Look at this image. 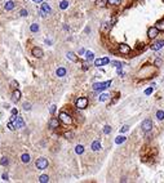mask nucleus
Instances as JSON below:
<instances>
[{"instance_id":"c85d7f7f","label":"nucleus","mask_w":164,"mask_h":183,"mask_svg":"<svg viewBox=\"0 0 164 183\" xmlns=\"http://www.w3.org/2000/svg\"><path fill=\"white\" fill-rule=\"evenodd\" d=\"M109 97H110L109 94H101V95H100V101H101V102H105V101L109 99Z\"/></svg>"},{"instance_id":"b1692460","label":"nucleus","mask_w":164,"mask_h":183,"mask_svg":"<svg viewBox=\"0 0 164 183\" xmlns=\"http://www.w3.org/2000/svg\"><path fill=\"white\" fill-rule=\"evenodd\" d=\"M67 6H69V1H67V0H62V1L59 3V8H61V9H66Z\"/></svg>"},{"instance_id":"f8f14e48","label":"nucleus","mask_w":164,"mask_h":183,"mask_svg":"<svg viewBox=\"0 0 164 183\" xmlns=\"http://www.w3.org/2000/svg\"><path fill=\"white\" fill-rule=\"evenodd\" d=\"M163 47H164V40H160V41L154 43V44L151 45V49H153V50H159V49H162Z\"/></svg>"},{"instance_id":"7ed1b4c3","label":"nucleus","mask_w":164,"mask_h":183,"mask_svg":"<svg viewBox=\"0 0 164 183\" xmlns=\"http://www.w3.org/2000/svg\"><path fill=\"white\" fill-rule=\"evenodd\" d=\"M59 120H61L63 124H66V125L72 124V119H71V116L67 115L66 112H61V113H59Z\"/></svg>"},{"instance_id":"49530a36","label":"nucleus","mask_w":164,"mask_h":183,"mask_svg":"<svg viewBox=\"0 0 164 183\" xmlns=\"http://www.w3.org/2000/svg\"><path fill=\"white\" fill-rule=\"evenodd\" d=\"M44 0H36V3H43Z\"/></svg>"},{"instance_id":"20e7f679","label":"nucleus","mask_w":164,"mask_h":183,"mask_svg":"<svg viewBox=\"0 0 164 183\" xmlns=\"http://www.w3.org/2000/svg\"><path fill=\"white\" fill-rule=\"evenodd\" d=\"M87 106H88V99L85 97H81V98H78L76 99V107L79 110H84Z\"/></svg>"},{"instance_id":"79ce46f5","label":"nucleus","mask_w":164,"mask_h":183,"mask_svg":"<svg viewBox=\"0 0 164 183\" xmlns=\"http://www.w3.org/2000/svg\"><path fill=\"white\" fill-rule=\"evenodd\" d=\"M49 111H50V113H54V111H56V106H54V104H53V106H50V110H49Z\"/></svg>"},{"instance_id":"cd10ccee","label":"nucleus","mask_w":164,"mask_h":183,"mask_svg":"<svg viewBox=\"0 0 164 183\" xmlns=\"http://www.w3.org/2000/svg\"><path fill=\"white\" fill-rule=\"evenodd\" d=\"M39 181H40L41 183H47V182H49V177H48V175H40Z\"/></svg>"},{"instance_id":"412c9836","label":"nucleus","mask_w":164,"mask_h":183,"mask_svg":"<svg viewBox=\"0 0 164 183\" xmlns=\"http://www.w3.org/2000/svg\"><path fill=\"white\" fill-rule=\"evenodd\" d=\"M125 137H123V135H119V137H116V138H115V143L116 144H122L123 142H125Z\"/></svg>"},{"instance_id":"4468645a","label":"nucleus","mask_w":164,"mask_h":183,"mask_svg":"<svg viewBox=\"0 0 164 183\" xmlns=\"http://www.w3.org/2000/svg\"><path fill=\"white\" fill-rule=\"evenodd\" d=\"M56 74H57L58 78H63V76L66 75V68H65V67H59V68H57Z\"/></svg>"},{"instance_id":"f257e3e1","label":"nucleus","mask_w":164,"mask_h":183,"mask_svg":"<svg viewBox=\"0 0 164 183\" xmlns=\"http://www.w3.org/2000/svg\"><path fill=\"white\" fill-rule=\"evenodd\" d=\"M35 165H36V168H38L39 170H44V169H47V166H48V160L44 159V157H40V159L36 160Z\"/></svg>"},{"instance_id":"1a4fd4ad","label":"nucleus","mask_w":164,"mask_h":183,"mask_svg":"<svg viewBox=\"0 0 164 183\" xmlns=\"http://www.w3.org/2000/svg\"><path fill=\"white\" fill-rule=\"evenodd\" d=\"M110 62V59L106 57V58H98V59H94V66H103V65H107Z\"/></svg>"},{"instance_id":"a211bd4d","label":"nucleus","mask_w":164,"mask_h":183,"mask_svg":"<svg viewBox=\"0 0 164 183\" xmlns=\"http://www.w3.org/2000/svg\"><path fill=\"white\" fill-rule=\"evenodd\" d=\"M156 28L159 30V31H164V19H160L156 22Z\"/></svg>"},{"instance_id":"ddd939ff","label":"nucleus","mask_w":164,"mask_h":183,"mask_svg":"<svg viewBox=\"0 0 164 183\" xmlns=\"http://www.w3.org/2000/svg\"><path fill=\"white\" fill-rule=\"evenodd\" d=\"M19 99H21V92L18 89H16L13 92V94H12V101L13 102H18Z\"/></svg>"},{"instance_id":"9b49d317","label":"nucleus","mask_w":164,"mask_h":183,"mask_svg":"<svg viewBox=\"0 0 164 183\" xmlns=\"http://www.w3.org/2000/svg\"><path fill=\"white\" fill-rule=\"evenodd\" d=\"M59 121H61V120H58V119H56V117L50 119V120H49V128H52V129H56V128H58V125H59Z\"/></svg>"},{"instance_id":"2f4dec72","label":"nucleus","mask_w":164,"mask_h":183,"mask_svg":"<svg viewBox=\"0 0 164 183\" xmlns=\"http://www.w3.org/2000/svg\"><path fill=\"white\" fill-rule=\"evenodd\" d=\"M109 4H111V5H119V4H120V0H109Z\"/></svg>"},{"instance_id":"473e14b6","label":"nucleus","mask_w":164,"mask_h":183,"mask_svg":"<svg viewBox=\"0 0 164 183\" xmlns=\"http://www.w3.org/2000/svg\"><path fill=\"white\" fill-rule=\"evenodd\" d=\"M23 110L25 111H30V110H31V104H30V103H23Z\"/></svg>"},{"instance_id":"0eeeda50","label":"nucleus","mask_w":164,"mask_h":183,"mask_svg":"<svg viewBox=\"0 0 164 183\" xmlns=\"http://www.w3.org/2000/svg\"><path fill=\"white\" fill-rule=\"evenodd\" d=\"M119 52L122 53V54H129L131 53V48H129V45H127V44H119Z\"/></svg>"},{"instance_id":"4be33fe9","label":"nucleus","mask_w":164,"mask_h":183,"mask_svg":"<svg viewBox=\"0 0 164 183\" xmlns=\"http://www.w3.org/2000/svg\"><path fill=\"white\" fill-rule=\"evenodd\" d=\"M75 152H76L78 155H81V154L84 152V147L81 146V144H78V146L75 147Z\"/></svg>"},{"instance_id":"f03ea898","label":"nucleus","mask_w":164,"mask_h":183,"mask_svg":"<svg viewBox=\"0 0 164 183\" xmlns=\"http://www.w3.org/2000/svg\"><path fill=\"white\" fill-rule=\"evenodd\" d=\"M110 85H111V80H109L106 83H96V84H93V89L98 92V90H103V89L109 88Z\"/></svg>"},{"instance_id":"c9c22d12","label":"nucleus","mask_w":164,"mask_h":183,"mask_svg":"<svg viewBox=\"0 0 164 183\" xmlns=\"http://www.w3.org/2000/svg\"><path fill=\"white\" fill-rule=\"evenodd\" d=\"M72 135H74V134H72L71 132H66V133L63 134V137H65V138H69V139H70V138H72Z\"/></svg>"},{"instance_id":"a19ab883","label":"nucleus","mask_w":164,"mask_h":183,"mask_svg":"<svg viewBox=\"0 0 164 183\" xmlns=\"http://www.w3.org/2000/svg\"><path fill=\"white\" fill-rule=\"evenodd\" d=\"M151 93H153V89H151V88H149V89L145 90V94H146V95H150Z\"/></svg>"},{"instance_id":"ea45409f","label":"nucleus","mask_w":164,"mask_h":183,"mask_svg":"<svg viewBox=\"0 0 164 183\" xmlns=\"http://www.w3.org/2000/svg\"><path fill=\"white\" fill-rule=\"evenodd\" d=\"M128 129H129V126H128V125H124V126L120 129V132H122V133H125V132H128Z\"/></svg>"},{"instance_id":"39448f33","label":"nucleus","mask_w":164,"mask_h":183,"mask_svg":"<svg viewBox=\"0 0 164 183\" xmlns=\"http://www.w3.org/2000/svg\"><path fill=\"white\" fill-rule=\"evenodd\" d=\"M141 128H142V130H144L145 133H146V132H150L151 128H153V121H151L150 119L144 120V123H142V125H141Z\"/></svg>"},{"instance_id":"5701e85b","label":"nucleus","mask_w":164,"mask_h":183,"mask_svg":"<svg viewBox=\"0 0 164 183\" xmlns=\"http://www.w3.org/2000/svg\"><path fill=\"white\" fill-rule=\"evenodd\" d=\"M0 164H1L3 166H6V165H8L9 164V159L8 157H1V159H0Z\"/></svg>"},{"instance_id":"aec40b11","label":"nucleus","mask_w":164,"mask_h":183,"mask_svg":"<svg viewBox=\"0 0 164 183\" xmlns=\"http://www.w3.org/2000/svg\"><path fill=\"white\" fill-rule=\"evenodd\" d=\"M21 161L25 163V164L30 163V155H28V154H23V155L21 156Z\"/></svg>"},{"instance_id":"de8ad7c7","label":"nucleus","mask_w":164,"mask_h":183,"mask_svg":"<svg viewBox=\"0 0 164 183\" xmlns=\"http://www.w3.org/2000/svg\"><path fill=\"white\" fill-rule=\"evenodd\" d=\"M34 1H36V0H34Z\"/></svg>"},{"instance_id":"c756f323","label":"nucleus","mask_w":164,"mask_h":183,"mask_svg":"<svg viewBox=\"0 0 164 183\" xmlns=\"http://www.w3.org/2000/svg\"><path fill=\"white\" fill-rule=\"evenodd\" d=\"M156 117H158L159 120H163L164 119V111H158L156 112Z\"/></svg>"},{"instance_id":"58836bf2","label":"nucleus","mask_w":164,"mask_h":183,"mask_svg":"<svg viewBox=\"0 0 164 183\" xmlns=\"http://www.w3.org/2000/svg\"><path fill=\"white\" fill-rule=\"evenodd\" d=\"M19 14H21V16H22V17H26V16H27V14H28V12H27L26 9H22V10L19 12Z\"/></svg>"},{"instance_id":"bb28decb","label":"nucleus","mask_w":164,"mask_h":183,"mask_svg":"<svg viewBox=\"0 0 164 183\" xmlns=\"http://www.w3.org/2000/svg\"><path fill=\"white\" fill-rule=\"evenodd\" d=\"M96 1H97V5L98 6H105L109 3V0H96Z\"/></svg>"},{"instance_id":"a18cd8bd","label":"nucleus","mask_w":164,"mask_h":183,"mask_svg":"<svg viewBox=\"0 0 164 183\" xmlns=\"http://www.w3.org/2000/svg\"><path fill=\"white\" fill-rule=\"evenodd\" d=\"M83 70H88V65L87 63H83Z\"/></svg>"},{"instance_id":"e433bc0d","label":"nucleus","mask_w":164,"mask_h":183,"mask_svg":"<svg viewBox=\"0 0 164 183\" xmlns=\"http://www.w3.org/2000/svg\"><path fill=\"white\" fill-rule=\"evenodd\" d=\"M8 128H9V130H14V129H16V126H14V124L12 123V121L8 123Z\"/></svg>"},{"instance_id":"4c0bfd02","label":"nucleus","mask_w":164,"mask_h":183,"mask_svg":"<svg viewBox=\"0 0 164 183\" xmlns=\"http://www.w3.org/2000/svg\"><path fill=\"white\" fill-rule=\"evenodd\" d=\"M113 65H114L116 68H122V66H123L120 62H116V61H114V62H113Z\"/></svg>"},{"instance_id":"2eb2a0df","label":"nucleus","mask_w":164,"mask_h":183,"mask_svg":"<svg viewBox=\"0 0 164 183\" xmlns=\"http://www.w3.org/2000/svg\"><path fill=\"white\" fill-rule=\"evenodd\" d=\"M92 150H93V151H100V150H101V143H100V141H94V142L92 143Z\"/></svg>"},{"instance_id":"f704fd0d","label":"nucleus","mask_w":164,"mask_h":183,"mask_svg":"<svg viewBox=\"0 0 164 183\" xmlns=\"http://www.w3.org/2000/svg\"><path fill=\"white\" fill-rule=\"evenodd\" d=\"M10 85H12V88H14V89H18V83H17L16 80H12V81H10Z\"/></svg>"},{"instance_id":"dca6fc26","label":"nucleus","mask_w":164,"mask_h":183,"mask_svg":"<svg viewBox=\"0 0 164 183\" xmlns=\"http://www.w3.org/2000/svg\"><path fill=\"white\" fill-rule=\"evenodd\" d=\"M41 9H43V10H44V12H45V13H47V14H48V13H50V12H52V8H50V6H49V5H48V4H47V3H44V1H43V3H41Z\"/></svg>"},{"instance_id":"37998d69","label":"nucleus","mask_w":164,"mask_h":183,"mask_svg":"<svg viewBox=\"0 0 164 183\" xmlns=\"http://www.w3.org/2000/svg\"><path fill=\"white\" fill-rule=\"evenodd\" d=\"M1 177H3V179H4V181H8V174H5V173H4V174L1 175Z\"/></svg>"},{"instance_id":"6ab92c4d","label":"nucleus","mask_w":164,"mask_h":183,"mask_svg":"<svg viewBox=\"0 0 164 183\" xmlns=\"http://www.w3.org/2000/svg\"><path fill=\"white\" fill-rule=\"evenodd\" d=\"M4 8H5V10H12L14 8V3L13 1H6L5 5H4Z\"/></svg>"},{"instance_id":"f3484780","label":"nucleus","mask_w":164,"mask_h":183,"mask_svg":"<svg viewBox=\"0 0 164 183\" xmlns=\"http://www.w3.org/2000/svg\"><path fill=\"white\" fill-rule=\"evenodd\" d=\"M66 57H67L70 61H72V62H76L78 61V57L75 56V53H72V52H69L67 54H66Z\"/></svg>"},{"instance_id":"393cba45","label":"nucleus","mask_w":164,"mask_h":183,"mask_svg":"<svg viewBox=\"0 0 164 183\" xmlns=\"http://www.w3.org/2000/svg\"><path fill=\"white\" fill-rule=\"evenodd\" d=\"M85 58L88 59V61H93V58H94V54H93V53L92 52H85Z\"/></svg>"},{"instance_id":"72a5a7b5","label":"nucleus","mask_w":164,"mask_h":183,"mask_svg":"<svg viewBox=\"0 0 164 183\" xmlns=\"http://www.w3.org/2000/svg\"><path fill=\"white\" fill-rule=\"evenodd\" d=\"M162 63H163V61H162L160 58H156V59H155V66H156V67H160Z\"/></svg>"},{"instance_id":"7c9ffc66","label":"nucleus","mask_w":164,"mask_h":183,"mask_svg":"<svg viewBox=\"0 0 164 183\" xmlns=\"http://www.w3.org/2000/svg\"><path fill=\"white\" fill-rule=\"evenodd\" d=\"M103 133H105V134H110L111 133V126L110 125H106L105 128H103Z\"/></svg>"},{"instance_id":"9d476101","label":"nucleus","mask_w":164,"mask_h":183,"mask_svg":"<svg viewBox=\"0 0 164 183\" xmlns=\"http://www.w3.org/2000/svg\"><path fill=\"white\" fill-rule=\"evenodd\" d=\"M31 53H32V56H34V57H36V58H41V57L44 56V53H43V50H41L40 48H38V47H35V48H32Z\"/></svg>"},{"instance_id":"c03bdc74","label":"nucleus","mask_w":164,"mask_h":183,"mask_svg":"<svg viewBox=\"0 0 164 183\" xmlns=\"http://www.w3.org/2000/svg\"><path fill=\"white\" fill-rule=\"evenodd\" d=\"M17 113H18L17 108H13V110H12V115H17Z\"/></svg>"},{"instance_id":"a878e982","label":"nucleus","mask_w":164,"mask_h":183,"mask_svg":"<svg viewBox=\"0 0 164 183\" xmlns=\"http://www.w3.org/2000/svg\"><path fill=\"white\" fill-rule=\"evenodd\" d=\"M30 30H31V32H38L39 31V26L36 23H32L31 26H30Z\"/></svg>"},{"instance_id":"423d86ee","label":"nucleus","mask_w":164,"mask_h":183,"mask_svg":"<svg viewBox=\"0 0 164 183\" xmlns=\"http://www.w3.org/2000/svg\"><path fill=\"white\" fill-rule=\"evenodd\" d=\"M12 123L14 124V126L16 128H25V121H23V119H22L21 116H16V119H14Z\"/></svg>"},{"instance_id":"6e6552de","label":"nucleus","mask_w":164,"mask_h":183,"mask_svg":"<svg viewBox=\"0 0 164 183\" xmlns=\"http://www.w3.org/2000/svg\"><path fill=\"white\" fill-rule=\"evenodd\" d=\"M158 32H159V30L156 28V26H154V27H150V28H149V31H147L149 39H155V37H156V35H158Z\"/></svg>"}]
</instances>
